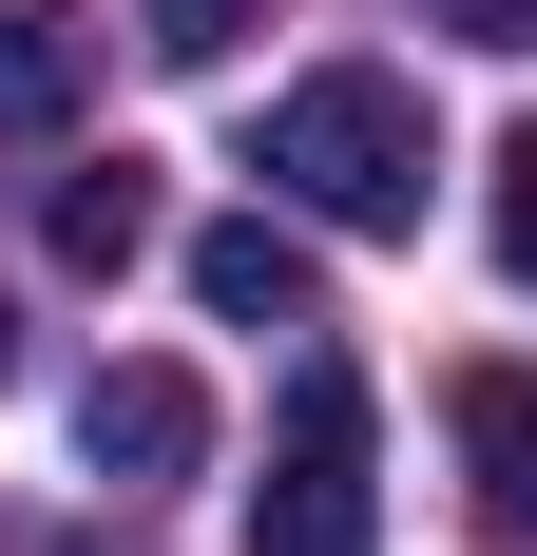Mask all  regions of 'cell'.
<instances>
[{"label":"cell","instance_id":"obj_1","mask_svg":"<svg viewBox=\"0 0 537 556\" xmlns=\"http://www.w3.org/2000/svg\"><path fill=\"white\" fill-rule=\"evenodd\" d=\"M268 192L326 230H423V97L384 77V58H326V77H288L268 97Z\"/></svg>","mask_w":537,"mask_h":556},{"label":"cell","instance_id":"obj_2","mask_svg":"<svg viewBox=\"0 0 537 556\" xmlns=\"http://www.w3.org/2000/svg\"><path fill=\"white\" fill-rule=\"evenodd\" d=\"M384 422L346 365H308L288 384V422H268V480H250V556H384Z\"/></svg>","mask_w":537,"mask_h":556},{"label":"cell","instance_id":"obj_3","mask_svg":"<svg viewBox=\"0 0 537 556\" xmlns=\"http://www.w3.org/2000/svg\"><path fill=\"white\" fill-rule=\"evenodd\" d=\"M77 460H97V480H192V460H212V384H192V365H97V384H77Z\"/></svg>","mask_w":537,"mask_h":556},{"label":"cell","instance_id":"obj_4","mask_svg":"<svg viewBox=\"0 0 537 556\" xmlns=\"http://www.w3.org/2000/svg\"><path fill=\"white\" fill-rule=\"evenodd\" d=\"M192 307L212 327H308V230L288 212H212L192 230Z\"/></svg>","mask_w":537,"mask_h":556},{"label":"cell","instance_id":"obj_5","mask_svg":"<svg viewBox=\"0 0 537 556\" xmlns=\"http://www.w3.org/2000/svg\"><path fill=\"white\" fill-rule=\"evenodd\" d=\"M39 230H58V269H135V250H154V173H135V154H77Z\"/></svg>","mask_w":537,"mask_h":556},{"label":"cell","instance_id":"obj_6","mask_svg":"<svg viewBox=\"0 0 537 556\" xmlns=\"http://www.w3.org/2000/svg\"><path fill=\"white\" fill-rule=\"evenodd\" d=\"M461 460H480V500L537 538V365H480L461 384Z\"/></svg>","mask_w":537,"mask_h":556},{"label":"cell","instance_id":"obj_7","mask_svg":"<svg viewBox=\"0 0 537 556\" xmlns=\"http://www.w3.org/2000/svg\"><path fill=\"white\" fill-rule=\"evenodd\" d=\"M499 269L537 288V115H519V135H499Z\"/></svg>","mask_w":537,"mask_h":556},{"label":"cell","instance_id":"obj_8","mask_svg":"<svg viewBox=\"0 0 537 556\" xmlns=\"http://www.w3.org/2000/svg\"><path fill=\"white\" fill-rule=\"evenodd\" d=\"M0 115H58V39L39 20H0Z\"/></svg>","mask_w":537,"mask_h":556},{"label":"cell","instance_id":"obj_9","mask_svg":"<svg viewBox=\"0 0 537 556\" xmlns=\"http://www.w3.org/2000/svg\"><path fill=\"white\" fill-rule=\"evenodd\" d=\"M230 20L250 0H154V58H230Z\"/></svg>","mask_w":537,"mask_h":556},{"label":"cell","instance_id":"obj_10","mask_svg":"<svg viewBox=\"0 0 537 556\" xmlns=\"http://www.w3.org/2000/svg\"><path fill=\"white\" fill-rule=\"evenodd\" d=\"M461 20H480V39H537V0H461Z\"/></svg>","mask_w":537,"mask_h":556},{"label":"cell","instance_id":"obj_11","mask_svg":"<svg viewBox=\"0 0 537 556\" xmlns=\"http://www.w3.org/2000/svg\"><path fill=\"white\" fill-rule=\"evenodd\" d=\"M0 384H20V327H0Z\"/></svg>","mask_w":537,"mask_h":556},{"label":"cell","instance_id":"obj_12","mask_svg":"<svg viewBox=\"0 0 537 556\" xmlns=\"http://www.w3.org/2000/svg\"><path fill=\"white\" fill-rule=\"evenodd\" d=\"M0 556H39V538H0Z\"/></svg>","mask_w":537,"mask_h":556}]
</instances>
